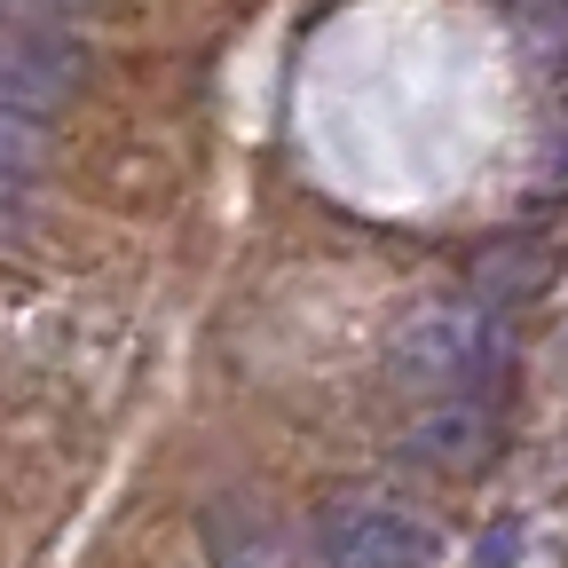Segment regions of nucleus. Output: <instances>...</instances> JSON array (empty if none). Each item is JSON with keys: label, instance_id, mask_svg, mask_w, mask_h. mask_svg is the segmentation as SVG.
I'll return each instance as SVG.
<instances>
[{"label": "nucleus", "instance_id": "obj_1", "mask_svg": "<svg viewBox=\"0 0 568 568\" xmlns=\"http://www.w3.org/2000/svg\"><path fill=\"white\" fill-rule=\"evenodd\" d=\"M514 364V332L497 316V301H418L395 316L387 332V372L395 387L426 395V403H481V387Z\"/></svg>", "mask_w": 568, "mask_h": 568}, {"label": "nucleus", "instance_id": "obj_2", "mask_svg": "<svg viewBox=\"0 0 568 568\" xmlns=\"http://www.w3.org/2000/svg\"><path fill=\"white\" fill-rule=\"evenodd\" d=\"M316 560L324 568H443V529L403 497L332 489L316 506Z\"/></svg>", "mask_w": 568, "mask_h": 568}, {"label": "nucleus", "instance_id": "obj_3", "mask_svg": "<svg viewBox=\"0 0 568 568\" xmlns=\"http://www.w3.org/2000/svg\"><path fill=\"white\" fill-rule=\"evenodd\" d=\"M88 88V48L63 24H0V103L9 111H63Z\"/></svg>", "mask_w": 568, "mask_h": 568}, {"label": "nucleus", "instance_id": "obj_4", "mask_svg": "<svg viewBox=\"0 0 568 568\" xmlns=\"http://www.w3.org/2000/svg\"><path fill=\"white\" fill-rule=\"evenodd\" d=\"M403 458L435 481H466L497 458V418L481 403H426L410 426H403Z\"/></svg>", "mask_w": 568, "mask_h": 568}, {"label": "nucleus", "instance_id": "obj_5", "mask_svg": "<svg viewBox=\"0 0 568 568\" xmlns=\"http://www.w3.org/2000/svg\"><path fill=\"white\" fill-rule=\"evenodd\" d=\"M197 537H205V560L213 568H301L293 529H284L261 497H213L205 521H197Z\"/></svg>", "mask_w": 568, "mask_h": 568}, {"label": "nucleus", "instance_id": "obj_6", "mask_svg": "<svg viewBox=\"0 0 568 568\" xmlns=\"http://www.w3.org/2000/svg\"><path fill=\"white\" fill-rule=\"evenodd\" d=\"M48 166V126L32 111H9L0 103V205H17Z\"/></svg>", "mask_w": 568, "mask_h": 568}, {"label": "nucleus", "instance_id": "obj_7", "mask_svg": "<svg viewBox=\"0 0 568 568\" xmlns=\"http://www.w3.org/2000/svg\"><path fill=\"white\" fill-rule=\"evenodd\" d=\"M95 0H0V24H71Z\"/></svg>", "mask_w": 568, "mask_h": 568}, {"label": "nucleus", "instance_id": "obj_8", "mask_svg": "<svg viewBox=\"0 0 568 568\" xmlns=\"http://www.w3.org/2000/svg\"><path fill=\"white\" fill-rule=\"evenodd\" d=\"M466 568H521V529H514V521L481 529V545H474V560H466Z\"/></svg>", "mask_w": 568, "mask_h": 568}]
</instances>
